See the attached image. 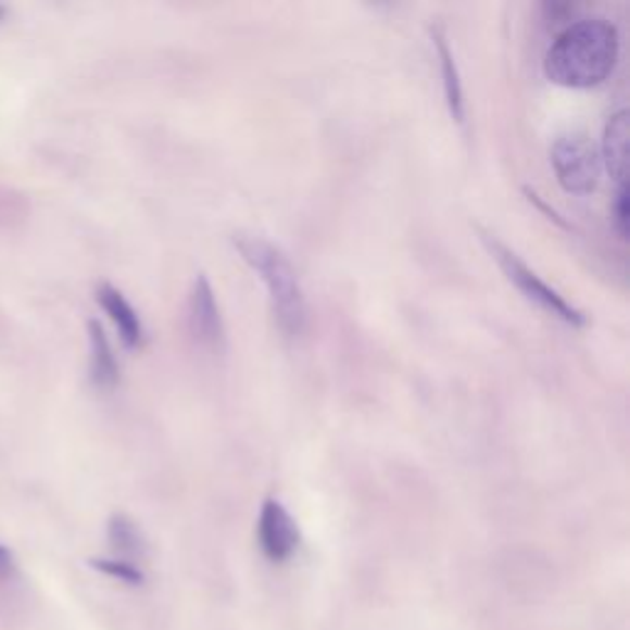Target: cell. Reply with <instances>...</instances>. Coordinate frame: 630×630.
<instances>
[{"label": "cell", "mask_w": 630, "mask_h": 630, "mask_svg": "<svg viewBox=\"0 0 630 630\" xmlns=\"http://www.w3.org/2000/svg\"><path fill=\"white\" fill-rule=\"evenodd\" d=\"M618 30L594 17L569 25L552 42L544 60V74L554 85L567 89H589L608 79L618 62Z\"/></svg>", "instance_id": "obj_1"}, {"label": "cell", "mask_w": 630, "mask_h": 630, "mask_svg": "<svg viewBox=\"0 0 630 630\" xmlns=\"http://www.w3.org/2000/svg\"><path fill=\"white\" fill-rule=\"evenodd\" d=\"M237 252L242 254L244 262L254 268L259 279L264 281L272 301L274 318L286 338L303 336L308 326V305L301 289L299 274L279 247L266 242L264 237L254 235H235L231 239Z\"/></svg>", "instance_id": "obj_2"}, {"label": "cell", "mask_w": 630, "mask_h": 630, "mask_svg": "<svg viewBox=\"0 0 630 630\" xmlns=\"http://www.w3.org/2000/svg\"><path fill=\"white\" fill-rule=\"evenodd\" d=\"M483 242L488 247V252L493 254V259L500 264V268L505 272L507 279L520 289V293L527 301L540 305L542 311L554 315V318H559L562 323H567V326L571 328L587 326V315H583L579 308H574V305L564 299L559 291H554L552 286H546L530 266L522 264L520 256H517L515 252H509L505 244H500L497 239L486 235V231H483Z\"/></svg>", "instance_id": "obj_3"}, {"label": "cell", "mask_w": 630, "mask_h": 630, "mask_svg": "<svg viewBox=\"0 0 630 630\" xmlns=\"http://www.w3.org/2000/svg\"><path fill=\"white\" fill-rule=\"evenodd\" d=\"M552 168L559 185L571 194H589L598 188L601 155L583 134L562 136L552 148Z\"/></svg>", "instance_id": "obj_4"}, {"label": "cell", "mask_w": 630, "mask_h": 630, "mask_svg": "<svg viewBox=\"0 0 630 630\" xmlns=\"http://www.w3.org/2000/svg\"><path fill=\"white\" fill-rule=\"evenodd\" d=\"M188 323L192 338L207 350L225 348V320H222L219 303L205 274H198L188 301Z\"/></svg>", "instance_id": "obj_5"}, {"label": "cell", "mask_w": 630, "mask_h": 630, "mask_svg": "<svg viewBox=\"0 0 630 630\" xmlns=\"http://www.w3.org/2000/svg\"><path fill=\"white\" fill-rule=\"evenodd\" d=\"M301 532L293 517L279 500H266L259 515V544L266 559L286 562L299 550Z\"/></svg>", "instance_id": "obj_6"}, {"label": "cell", "mask_w": 630, "mask_h": 630, "mask_svg": "<svg viewBox=\"0 0 630 630\" xmlns=\"http://www.w3.org/2000/svg\"><path fill=\"white\" fill-rule=\"evenodd\" d=\"M97 301L104 313L109 315V320L114 323V328L118 330V338H122L124 345L128 350L138 348L143 342V323L138 318V313L131 303L126 301V295L114 289L111 284H101L97 289Z\"/></svg>", "instance_id": "obj_7"}, {"label": "cell", "mask_w": 630, "mask_h": 630, "mask_svg": "<svg viewBox=\"0 0 630 630\" xmlns=\"http://www.w3.org/2000/svg\"><path fill=\"white\" fill-rule=\"evenodd\" d=\"M431 40H433V50H437V58L441 64V77H443L441 81H443V94H446L449 111L458 124H463L466 122V99H463L461 72H458L456 58H453V50L449 45V35L441 25H433Z\"/></svg>", "instance_id": "obj_8"}, {"label": "cell", "mask_w": 630, "mask_h": 630, "mask_svg": "<svg viewBox=\"0 0 630 630\" xmlns=\"http://www.w3.org/2000/svg\"><path fill=\"white\" fill-rule=\"evenodd\" d=\"M89 369L91 382L99 389H114L118 385V363L114 348L106 338V330L99 320H89Z\"/></svg>", "instance_id": "obj_9"}, {"label": "cell", "mask_w": 630, "mask_h": 630, "mask_svg": "<svg viewBox=\"0 0 630 630\" xmlns=\"http://www.w3.org/2000/svg\"><path fill=\"white\" fill-rule=\"evenodd\" d=\"M604 163L618 185H626V165H628V114L618 111L608 118L604 131Z\"/></svg>", "instance_id": "obj_10"}, {"label": "cell", "mask_w": 630, "mask_h": 630, "mask_svg": "<svg viewBox=\"0 0 630 630\" xmlns=\"http://www.w3.org/2000/svg\"><path fill=\"white\" fill-rule=\"evenodd\" d=\"M109 542L118 554H122L124 562L143 557V552H146L141 530H138L136 522L126 515H114L109 520Z\"/></svg>", "instance_id": "obj_11"}, {"label": "cell", "mask_w": 630, "mask_h": 630, "mask_svg": "<svg viewBox=\"0 0 630 630\" xmlns=\"http://www.w3.org/2000/svg\"><path fill=\"white\" fill-rule=\"evenodd\" d=\"M91 567L97 571L106 574L111 579H118L124 583H131V587H141L143 583V571L136 567L134 562H124V559H91Z\"/></svg>", "instance_id": "obj_12"}, {"label": "cell", "mask_w": 630, "mask_h": 630, "mask_svg": "<svg viewBox=\"0 0 630 630\" xmlns=\"http://www.w3.org/2000/svg\"><path fill=\"white\" fill-rule=\"evenodd\" d=\"M610 215H614V227L618 229V235L626 239L628 235V190L626 185H618L616 200L610 205Z\"/></svg>", "instance_id": "obj_13"}, {"label": "cell", "mask_w": 630, "mask_h": 630, "mask_svg": "<svg viewBox=\"0 0 630 630\" xmlns=\"http://www.w3.org/2000/svg\"><path fill=\"white\" fill-rule=\"evenodd\" d=\"M13 574V554L5 546H0V579L11 577Z\"/></svg>", "instance_id": "obj_14"}, {"label": "cell", "mask_w": 630, "mask_h": 630, "mask_svg": "<svg viewBox=\"0 0 630 630\" xmlns=\"http://www.w3.org/2000/svg\"><path fill=\"white\" fill-rule=\"evenodd\" d=\"M3 15H5V8H3V5H0V21H3Z\"/></svg>", "instance_id": "obj_15"}]
</instances>
